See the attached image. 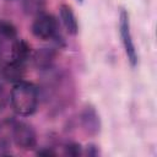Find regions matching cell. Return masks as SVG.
<instances>
[{"label":"cell","instance_id":"obj_3","mask_svg":"<svg viewBox=\"0 0 157 157\" xmlns=\"http://www.w3.org/2000/svg\"><path fill=\"white\" fill-rule=\"evenodd\" d=\"M11 135L15 145L22 150H34L37 146V135L32 125L26 121L16 120L12 124Z\"/></svg>","mask_w":157,"mask_h":157},{"label":"cell","instance_id":"obj_9","mask_svg":"<svg viewBox=\"0 0 157 157\" xmlns=\"http://www.w3.org/2000/svg\"><path fill=\"white\" fill-rule=\"evenodd\" d=\"M31 58V47L29 44L23 40V39H15L12 43V49H11V59L17 63H23Z\"/></svg>","mask_w":157,"mask_h":157},{"label":"cell","instance_id":"obj_11","mask_svg":"<svg viewBox=\"0 0 157 157\" xmlns=\"http://www.w3.org/2000/svg\"><path fill=\"white\" fill-rule=\"evenodd\" d=\"M17 31L16 27L5 20H0V38L4 39H16Z\"/></svg>","mask_w":157,"mask_h":157},{"label":"cell","instance_id":"obj_4","mask_svg":"<svg viewBox=\"0 0 157 157\" xmlns=\"http://www.w3.org/2000/svg\"><path fill=\"white\" fill-rule=\"evenodd\" d=\"M119 33H120L121 43H123L124 52H125V55L128 58V61L134 67L137 64V53H136L135 43L132 40L131 31H130L129 13L125 10H121L120 15H119Z\"/></svg>","mask_w":157,"mask_h":157},{"label":"cell","instance_id":"obj_14","mask_svg":"<svg viewBox=\"0 0 157 157\" xmlns=\"http://www.w3.org/2000/svg\"><path fill=\"white\" fill-rule=\"evenodd\" d=\"M38 155H44V156H54L55 153L52 151V150H49V148H47V150H40V151H38L37 152Z\"/></svg>","mask_w":157,"mask_h":157},{"label":"cell","instance_id":"obj_13","mask_svg":"<svg viewBox=\"0 0 157 157\" xmlns=\"http://www.w3.org/2000/svg\"><path fill=\"white\" fill-rule=\"evenodd\" d=\"M64 148H65V155H67V156L76 157L78 155H81V146L76 142H69L65 145Z\"/></svg>","mask_w":157,"mask_h":157},{"label":"cell","instance_id":"obj_8","mask_svg":"<svg viewBox=\"0 0 157 157\" xmlns=\"http://www.w3.org/2000/svg\"><path fill=\"white\" fill-rule=\"evenodd\" d=\"M59 15H60V21L63 23V26L65 27L66 32L71 36H75L78 32V23H77V18L71 9V6L63 4L59 7Z\"/></svg>","mask_w":157,"mask_h":157},{"label":"cell","instance_id":"obj_2","mask_svg":"<svg viewBox=\"0 0 157 157\" xmlns=\"http://www.w3.org/2000/svg\"><path fill=\"white\" fill-rule=\"evenodd\" d=\"M31 29L33 36L39 39H44V40L53 39L58 44L63 43V37L60 33L58 20L50 13L42 12L37 15L32 22Z\"/></svg>","mask_w":157,"mask_h":157},{"label":"cell","instance_id":"obj_1","mask_svg":"<svg viewBox=\"0 0 157 157\" xmlns=\"http://www.w3.org/2000/svg\"><path fill=\"white\" fill-rule=\"evenodd\" d=\"M39 102V90L31 82L20 81L13 83L10 91V104L20 117H29L36 113Z\"/></svg>","mask_w":157,"mask_h":157},{"label":"cell","instance_id":"obj_5","mask_svg":"<svg viewBox=\"0 0 157 157\" xmlns=\"http://www.w3.org/2000/svg\"><path fill=\"white\" fill-rule=\"evenodd\" d=\"M80 123L85 132L88 135L94 136L101 131V119L97 110L92 105H86L82 109L80 113Z\"/></svg>","mask_w":157,"mask_h":157},{"label":"cell","instance_id":"obj_7","mask_svg":"<svg viewBox=\"0 0 157 157\" xmlns=\"http://www.w3.org/2000/svg\"><path fill=\"white\" fill-rule=\"evenodd\" d=\"M33 64L38 70L45 71L52 69L55 59V50L53 48H39L33 54Z\"/></svg>","mask_w":157,"mask_h":157},{"label":"cell","instance_id":"obj_12","mask_svg":"<svg viewBox=\"0 0 157 157\" xmlns=\"http://www.w3.org/2000/svg\"><path fill=\"white\" fill-rule=\"evenodd\" d=\"M10 102V93L6 90V86L0 81V110H2Z\"/></svg>","mask_w":157,"mask_h":157},{"label":"cell","instance_id":"obj_6","mask_svg":"<svg viewBox=\"0 0 157 157\" xmlns=\"http://www.w3.org/2000/svg\"><path fill=\"white\" fill-rule=\"evenodd\" d=\"M25 67H26V64L17 63V61L11 60L10 63H7L6 65L2 66V69H1V76L7 82L17 83V82L22 81V78L25 76V71H26Z\"/></svg>","mask_w":157,"mask_h":157},{"label":"cell","instance_id":"obj_15","mask_svg":"<svg viewBox=\"0 0 157 157\" xmlns=\"http://www.w3.org/2000/svg\"><path fill=\"white\" fill-rule=\"evenodd\" d=\"M78 1H80V2H82V1H83V0H78Z\"/></svg>","mask_w":157,"mask_h":157},{"label":"cell","instance_id":"obj_10","mask_svg":"<svg viewBox=\"0 0 157 157\" xmlns=\"http://www.w3.org/2000/svg\"><path fill=\"white\" fill-rule=\"evenodd\" d=\"M45 0H22V9L26 15L37 16L44 12Z\"/></svg>","mask_w":157,"mask_h":157}]
</instances>
